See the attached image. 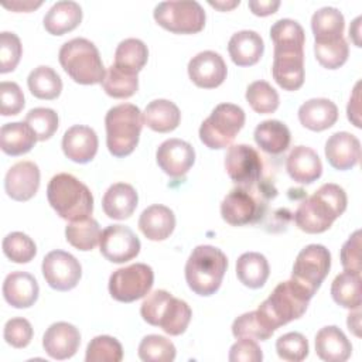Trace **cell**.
I'll return each instance as SVG.
<instances>
[{"label":"cell","instance_id":"cell-1","mask_svg":"<svg viewBox=\"0 0 362 362\" xmlns=\"http://www.w3.org/2000/svg\"><path fill=\"white\" fill-rule=\"evenodd\" d=\"M346 192L338 184L327 182L305 198L294 212V222L305 233H322L346 209Z\"/></svg>","mask_w":362,"mask_h":362},{"label":"cell","instance_id":"cell-2","mask_svg":"<svg viewBox=\"0 0 362 362\" xmlns=\"http://www.w3.org/2000/svg\"><path fill=\"white\" fill-rule=\"evenodd\" d=\"M311 298L313 294L308 290L290 279L279 283L256 311L264 325L274 332L279 327L300 318L305 313Z\"/></svg>","mask_w":362,"mask_h":362},{"label":"cell","instance_id":"cell-3","mask_svg":"<svg viewBox=\"0 0 362 362\" xmlns=\"http://www.w3.org/2000/svg\"><path fill=\"white\" fill-rule=\"evenodd\" d=\"M47 198L57 215L69 222L86 219L93 211L90 189L76 177L66 173L57 174L49 180Z\"/></svg>","mask_w":362,"mask_h":362},{"label":"cell","instance_id":"cell-4","mask_svg":"<svg viewBox=\"0 0 362 362\" xmlns=\"http://www.w3.org/2000/svg\"><path fill=\"white\" fill-rule=\"evenodd\" d=\"M228 269L225 253L211 245L197 246L185 263V280L188 287L198 296L215 294Z\"/></svg>","mask_w":362,"mask_h":362},{"label":"cell","instance_id":"cell-5","mask_svg":"<svg viewBox=\"0 0 362 362\" xmlns=\"http://www.w3.org/2000/svg\"><path fill=\"white\" fill-rule=\"evenodd\" d=\"M106 144L115 157H126L139 144L143 113L136 105L120 103L110 107L105 116Z\"/></svg>","mask_w":362,"mask_h":362},{"label":"cell","instance_id":"cell-6","mask_svg":"<svg viewBox=\"0 0 362 362\" xmlns=\"http://www.w3.org/2000/svg\"><path fill=\"white\" fill-rule=\"evenodd\" d=\"M140 314L146 322L160 327L165 334L173 337L184 334L192 317L189 305L165 290L150 293L141 303Z\"/></svg>","mask_w":362,"mask_h":362},{"label":"cell","instance_id":"cell-7","mask_svg":"<svg viewBox=\"0 0 362 362\" xmlns=\"http://www.w3.org/2000/svg\"><path fill=\"white\" fill-rule=\"evenodd\" d=\"M64 71L81 85L102 83L106 69L96 45L86 38L66 41L58 54Z\"/></svg>","mask_w":362,"mask_h":362},{"label":"cell","instance_id":"cell-8","mask_svg":"<svg viewBox=\"0 0 362 362\" xmlns=\"http://www.w3.org/2000/svg\"><path fill=\"white\" fill-rule=\"evenodd\" d=\"M245 119V112L240 106L221 103L215 106L211 115L202 122L199 127V139L208 148H226L243 127Z\"/></svg>","mask_w":362,"mask_h":362},{"label":"cell","instance_id":"cell-9","mask_svg":"<svg viewBox=\"0 0 362 362\" xmlns=\"http://www.w3.org/2000/svg\"><path fill=\"white\" fill-rule=\"evenodd\" d=\"M154 20L175 34H195L205 25V11L195 0L161 1L154 7Z\"/></svg>","mask_w":362,"mask_h":362},{"label":"cell","instance_id":"cell-10","mask_svg":"<svg viewBox=\"0 0 362 362\" xmlns=\"http://www.w3.org/2000/svg\"><path fill=\"white\" fill-rule=\"evenodd\" d=\"M304 42L279 41L274 44L272 74L284 90H297L304 83Z\"/></svg>","mask_w":362,"mask_h":362},{"label":"cell","instance_id":"cell-11","mask_svg":"<svg viewBox=\"0 0 362 362\" xmlns=\"http://www.w3.org/2000/svg\"><path fill=\"white\" fill-rule=\"evenodd\" d=\"M252 187H236L226 194L221 204V215L226 223L243 226L260 219L266 208V194L260 189L253 194Z\"/></svg>","mask_w":362,"mask_h":362},{"label":"cell","instance_id":"cell-12","mask_svg":"<svg viewBox=\"0 0 362 362\" xmlns=\"http://www.w3.org/2000/svg\"><path fill=\"white\" fill-rule=\"evenodd\" d=\"M154 272L148 264L134 263L115 270L109 277V293L120 303L143 298L153 287Z\"/></svg>","mask_w":362,"mask_h":362},{"label":"cell","instance_id":"cell-13","mask_svg":"<svg viewBox=\"0 0 362 362\" xmlns=\"http://www.w3.org/2000/svg\"><path fill=\"white\" fill-rule=\"evenodd\" d=\"M331 269V253L322 245H308L296 257L291 279L313 296L320 288Z\"/></svg>","mask_w":362,"mask_h":362},{"label":"cell","instance_id":"cell-14","mask_svg":"<svg viewBox=\"0 0 362 362\" xmlns=\"http://www.w3.org/2000/svg\"><path fill=\"white\" fill-rule=\"evenodd\" d=\"M225 170L238 187H252L260 180L262 157L249 144H235L226 151Z\"/></svg>","mask_w":362,"mask_h":362},{"label":"cell","instance_id":"cell-15","mask_svg":"<svg viewBox=\"0 0 362 362\" xmlns=\"http://www.w3.org/2000/svg\"><path fill=\"white\" fill-rule=\"evenodd\" d=\"M41 269L48 286L58 291L72 290L82 276L81 263L75 256L64 250H52L47 253Z\"/></svg>","mask_w":362,"mask_h":362},{"label":"cell","instance_id":"cell-16","mask_svg":"<svg viewBox=\"0 0 362 362\" xmlns=\"http://www.w3.org/2000/svg\"><path fill=\"white\" fill-rule=\"evenodd\" d=\"M140 246L136 233L124 225H109L99 240L102 256L112 263H124L134 259L140 252Z\"/></svg>","mask_w":362,"mask_h":362},{"label":"cell","instance_id":"cell-17","mask_svg":"<svg viewBox=\"0 0 362 362\" xmlns=\"http://www.w3.org/2000/svg\"><path fill=\"white\" fill-rule=\"evenodd\" d=\"M158 167L170 177H184L195 163L194 147L181 139H168L163 141L156 153Z\"/></svg>","mask_w":362,"mask_h":362},{"label":"cell","instance_id":"cell-18","mask_svg":"<svg viewBox=\"0 0 362 362\" xmlns=\"http://www.w3.org/2000/svg\"><path fill=\"white\" fill-rule=\"evenodd\" d=\"M228 68L223 58L215 51H202L188 62V76L199 88L214 89L226 79Z\"/></svg>","mask_w":362,"mask_h":362},{"label":"cell","instance_id":"cell-19","mask_svg":"<svg viewBox=\"0 0 362 362\" xmlns=\"http://www.w3.org/2000/svg\"><path fill=\"white\" fill-rule=\"evenodd\" d=\"M40 188V168L33 161H18L4 177V189L14 201L31 199Z\"/></svg>","mask_w":362,"mask_h":362},{"label":"cell","instance_id":"cell-20","mask_svg":"<svg viewBox=\"0 0 362 362\" xmlns=\"http://www.w3.org/2000/svg\"><path fill=\"white\" fill-rule=\"evenodd\" d=\"M81 344L78 328L69 322L59 321L49 325L42 337L44 351L54 359L62 361L74 356Z\"/></svg>","mask_w":362,"mask_h":362},{"label":"cell","instance_id":"cell-21","mask_svg":"<svg viewBox=\"0 0 362 362\" xmlns=\"http://www.w3.org/2000/svg\"><path fill=\"white\" fill-rule=\"evenodd\" d=\"M98 136L96 132L83 124H75L69 127L62 137V151L74 163L86 164L93 160L98 153Z\"/></svg>","mask_w":362,"mask_h":362},{"label":"cell","instance_id":"cell-22","mask_svg":"<svg viewBox=\"0 0 362 362\" xmlns=\"http://www.w3.org/2000/svg\"><path fill=\"white\" fill-rule=\"evenodd\" d=\"M325 157L335 170H349L359 163L361 143L352 133L337 132L325 143Z\"/></svg>","mask_w":362,"mask_h":362},{"label":"cell","instance_id":"cell-23","mask_svg":"<svg viewBox=\"0 0 362 362\" xmlns=\"http://www.w3.org/2000/svg\"><path fill=\"white\" fill-rule=\"evenodd\" d=\"M40 287L34 276L27 272H11L3 283V297L14 308H28L38 298Z\"/></svg>","mask_w":362,"mask_h":362},{"label":"cell","instance_id":"cell-24","mask_svg":"<svg viewBox=\"0 0 362 362\" xmlns=\"http://www.w3.org/2000/svg\"><path fill=\"white\" fill-rule=\"evenodd\" d=\"M291 180L298 184H311L322 174V164L318 154L305 146H296L286 161Z\"/></svg>","mask_w":362,"mask_h":362},{"label":"cell","instance_id":"cell-25","mask_svg":"<svg viewBox=\"0 0 362 362\" xmlns=\"http://www.w3.org/2000/svg\"><path fill=\"white\" fill-rule=\"evenodd\" d=\"M300 123L313 132L329 129L338 120L337 105L325 98H314L305 100L298 109Z\"/></svg>","mask_w":362,"mask_h":362},{"label":"cell","instance_id":"cell-26","mask_svg":"<svg viewBox=\"0 0 362 362\" xmlns=\"http://www.w3.org/2000/svg\"><path fill=\"white\" fill-rule=\"evenodd\" d=\"M139 197L133 185L127 182H116L107 188L102 199L103 212L116 221H123L132 216L137 208Z\"/></svg>","mask_w":362,"mask_h":362},{"label":"cell","instance_id":"cell-27","mask_svg":"<svg viewBox=\"0 0 362 362\" xmlns=\"http://www.w3.org/2000/svg\"><path fill=\"white\" fill-rule=\"evenodd\" d=\"M139 228L147 239L156 242L164 240L175 228V215L165 205H150L141 212L139 218Z\"/></svg>","mask_w":362,"mask_h":362},{"label":"cell","instance_id":"cell-28","mask_svg":"<svg viewBox=\"0 0 362 362\" xmlns=\"http://www.w3.org/2000/svg\"><path fill=\"white\" fill-rule=\"evenodd\" d=\"M315 352L325 362H344L352 354V345L335 325L321 328L315 335Z\"/></svg>","mask_w":362,"mask_h":362},{"label":"cell","instance_id":"cell-29","mask_svg":"<svg viewBox=\"0 0 362 362\" xmlns=\"http://www.w3.org/2000/svg\"><path fill=\"white\" fill-rule=\"evenodd\" d=\"M264 42L260 34L252 30L235 33L228 42V52L238 66L255 65L263 55Z\"/></svg>","mask_w":362,"mask_h":362},{"label":"cell","instance_id":"cell-30","mask_svg":"<svg viewBox=\"0 0 362 362\" xmlns=\"http://www.w3.org/2000/svg\"><path fill=\"white\" fill-rule=\"evenodd\" d=\"M82 21V8L76 1H57L44 17V28L52 35H64L75 30Z\"/></svg>","mask_w":362,"mask_h":362},{"label":"cell","instance_id":"cell-31","mask_svg":"<svg viewBox=\"0 0 362 362\" xmlns=\"http://www.w3.org/2000/svg\"><path fill=\"white\" fill-rule=\"evenodd\" d=\"M181 112L178 106L167 99L151 100L143 112V123L157 133H168L178 127Z\"/></svg>","mask_w":362,"mask_h":362},{"label":"cell","instance_id":"cell-32","mask_svg":"<svg viewBox=\"0 0 362 362\" xmlns=\"http://www.w3.org/2000/svg\"><path fill=\"white\" fill-rule=\"evenodd\" d=\"M256 144L269 154H280L290 146L291 134L288 127L280 120H264L259 123L253 133Z\"/></svg>","mask_w":362,"mask_h":362},{"label":"cell","instance_id":"cell-33","mask_svg":"<svg viewBox=\"0 0 362 362\" xmlns=\"http://www.w3.org/2000/svg\"><path fill=\"white\" fill-rule=\"evenodd\" d=\"M37 141L33 129L24 122L6 123L0 129V147L8 156H21L28 153Z\"/></svg>","mask_w":362,"mask_h":362},{"label":"cell","instance_id":"cell-34","mask_svg":"<svg viewBox=\"0 0 362 362\" xmlns=\"http://www.w3.org/2000/svg\"><path fill=\"white\" fill-rule=\"evenodd\" d=\"M269 274V262L262 253L246 252L236 260V276L239 281L249 288L263 287Z\"/></svg>","mask_w":362,"mask_h":362},{"label":"cell","instance_id":"cell-35","mask_svg":"<svg viewBox=\"0 0 362 362\" xmlns=\"http://www.w3.org/2000/svg\"><path fill=\"white\" fill-rule=\"evenodd\" d=\"M311 28L315 42L334 41L344 37L345 18L335 7H321L311 17Z\"/></svg>","mask_w":362,"mask_h":362},{"label":"cell","instance_id":"cell-36","mask_svg":"<svg viewBox=\"0 0 362 362\" xmlns=\"http://www.w3.org/2000/svg\"><path fill=\"white\" fill-rule=\"evenodd\" d=\"M147 45L139 38H126L116 48L113 65L127 74L137 75L147 64Z\"/></svg>","mask_w":362,"mask_h":362},{"label":"cell","instance_id":"cell-37","mask_svg":"<svg viewBox=\"0 0 362 362\" xmlns=\"http://www.w3.org/2000/svg\"><path fill=\"white\" fill-rule=\"evenodd\" d=\"M334 301L348 310L361 308V273L344 270L331 284Z\"/></svg>","mask_w":362,"mask_h":362},{"label":"cell","instance_id":"cell-38","mask_svg":"<svg viewBox=\"0 0 362 362\" xmlns=\"http://www.w3.org/2000/svg\"><path fill=\"white\" fill-rule=\"evenodd\" d=\"M27 85L35 98L45 100L57 99L62 90L61 76L47 65L34 68L27 78Z\"/></svg>","mask_w":362,"mask_h":362},{"label":"cell","instance_id":"cell-39","mask_svg":"<svg viewBox=\"0 0 362 362\" xmlns=\"http://www.w3.org/2000/svg\"><path fill=\"white\" fill-rule=\"evenodd\" d=\"M100 235L99 223L92 216L69 222L65 228V238L68 243L82 252L92 250L99 243Z\"/></svg>","mask_w":362,"mask_h":362},{"label":"cell","instance_id":"cell-40","mask_svg":"<svg viewBox=\"0 0 362 362\" xmlns=\"http://www.w3.org/2000/svg\"><path fill=\"white\" fill-rule=\"evenodd\" d=\"M102 88L106 95L115 99H126L133 96L139 89V78L134 74H127L113 64L106 69L102 81Z\"/></svg>","mask_w":362,"mask_h":362},{"label":"cell","instance_id":"cell-41","mask_svg":"<svg viewBox=\"0 0 362 362\" xmlns=\"http://www.w3.org/2000/svg\"><path fill=\"white\" fill-rule=\"evenodd\" d=\"M246 100L260 115L273 113L280 103L277 90L266 81H255L246 89Z\"/></svg>","mask_w":362,"mask_h":362},{"label":"cell","instance_id":"cell-42","mask_svg":"<svg viewBox=\"0 0 362 362\" xmlns=\"http://www.w3.org/2000/svg\"><path fill=\"white\" fill-rule=\"evenodd\" d=\"M139 358L144 362H171L175 359V346L168 338L151 334L141 339Z\"/></svg>","mask_w":362,"mask_h":362},{"label":"cell","instance_id":"cell-43","mask_svg":"<svg viewBox=\"0 0 362 362\" xmlns=\"http://www.w3.org/2000/svg\"><path fill=\"white\" fill-rule=\"evenodd\" d=\"M123 358L122 344L109 335H98L88 344L86 362H120Z\"/></svg>","mask_w":362,"mask_h":362},{"label":"cell","instance_id":"cell-44","mask_svg":"<svg viewBox=\"0 0 362 362\" xmlns=\"http://www.w3.org/2000/svg\"><path fill=\"white\" fill-rule=\"evenodd\" d=\"M314 54L320 65L327 69H338L342 66L349 55V47L344 37L327 41V42H315L314 44Z\"/></svg>","mask_w":362,"mask_h":362},{"label":"cell","instance_id":"cell-45","mask_svg":"<svg viewBox=\"0 0 362 362\" xmlns=\"http://www.w3.org/2000/svg\"><path fill=\"white\" fill-rule=\"evenodd\" d=\"M3 253L14 263H28L37 255L34 240L23 232H11L3 239Z\"/></svg>","mask_w":362,"mask_h":362},{"label":"cell","instance_id":"cell-46","mask_svg":"<svg viewBox=\"0 0 362 362\" xmlns=\"http://www.w3.org/2000/svg\"><path fill=\"white\" fill-rule=\"evenodd\" d=\"M232 334L235 338H250L266 341L273 335V331L269 329L262 321L257 311H250L239 315L232 324Z\"/></svg>","mask_w":362,"mask_h":362},{"label":"cell","instance_id":"cell-47","mask_svg":"<svg viewBox=\"0 0 362 362\" xmlns=\"http://www.w3.org/2000/svg\"><path fill=\"white\" fill-rule=\"evenodd\" d=\"M24 122L33 129L37 140L44 141L54 136L58 129V115L49 107H34L27 115Z\"/></svg>","mask_w":362,"mask_h":362},{"label":"cell","instance_id":"cell-48","mask_svg":"<svg viewBox=\"0 0 362 362\" xmlns=\"http://www.w3.org/2000/svg\"><path fill=\"white\" fill-rule=\"evenodd\" d=\"M276 351L283 361L300 362L308 355V341L300 332H287L276 341Z\"/></svg>","mask_w":362,"mask_h":362},{"label":"cell","instance_id":"cell-49","mask_svg":"<svg viewBox=\"0 0 362 362\" xmlns=\"http://www.w3.org/2000/svg\"><path fill=\"white\" fill-rule=\"evenodd\" d=\"M21 41L17 34L3 31L0 34V72L7 74L16 69L21 58Z\"/></svg>","mask_w":362,"mask_h":362},{"label":"cell","instance_id":"cell-50","mask_svg":"<svg viewBox=\"0 0 362 362\" xmlns=\"http://www.w3.org/2000/svg\"><path fill=\"white\" fill-rule=\"evenodd\" d=\"M3 337L14 348H25L33 339V327L28 320L16 317L6 322Z\"/></svg>","mask_w":362,"mask_h":362},{"label":"cell","instance_id":"cell-51","mask_svg":"<svg viewBox=\"0 0 362 362\" xmlns=\"http://www.w3.org/2000/svg\"><path fill=\"white\" fill-rule=\"evenodd\" d=\"M24 93L16 82L3 81L0 83V112L3 116L18 115L24 107Z\"/></svg>","mask_w":362,"mask_h":362},{"label":"cell","instance_id":"cell-52","mask_svg":"<svg viewBox=\"0 0 362 362\" xmlns=\"http://www.w3.org/2000/svg\"><path fill=\"white\" fill-rule=\"evenodd\" d=\"M341 264L344 270L361 273V230H355L341 249Z\"/></svg>","mask_w":362,"mask_h":362},{"label":"cell","instance_id":"cell-53","mask_svg":"<svg viewBox=\"0 0 362 362\" xmlns=\"http://www.w3.org/2000/svg\"><path fill=\"white\" fill-rule=\"evenodd\" d=\"M228 359L230 362H260L263 359V352L255 339L238 338L230 346Z\"/></svg>","mask_w":362,"mask_h":362},{"label":"cell","instance_id":"cell-54","mask_svg":"<svg viewBox=\"0 0 362 362\" xmlns=\"http://www.w3.org/2000/svg\"><path fill=\"white\" fill-rule=\"evenodd\" d=\"M359 88H361V81L356 82L354 92L349 98L348 102V107H346V115L349 122H352V124L355 127H361V93H359Z\"/></svg>","mask_w":362,"mask_h":362},{"label":"cell","instance_id":"cell-55","mask_svg":"<svg viewBox=\"0 0 362 362\" xmlns=\"http://www.w3.org/2000/svg\"><path fill=\"white\" fill-rule=\"evenodd\" d=\"M280 7L279 0H250L249 1V8L255 16H270L277 11Z\"/></svg>","mask_w":362,"mask_h":362},{"label":"cell","instance_id":"cell-56","mask_svg":"<svg viewBox=\"0 0 362 362\" xmlns=\"http://www.w3.org/2000/svg\"><path fill=\"white\" fill-rule=\"evenodd\" d=\"M42 4V1H20V0H16V1H11V3H7L4 1L3 3V7L6 8H10L13 11H31L37 7H40Z\"/></svg>","mask_w":362,"mask_h":362},{"label":"cell","instance_id":"cell-57","mask_svg":"<svg viewBox=\"0 0 362 362\" xmlns=\"http://www.w3.org/2000/svg\"><path fill=\"white\" fill-rule=\"evenodd\" d=\"M346 324H348L349 331H352L356 337L361 335V311H359V308H355V311L348 315Z\"/></svg>","mask_w":362,"mask_h":362},{"label":"cell","instance_id":"cell-58","mask_svg":"<svg viewBox=\"0 0 362 362\" xmlns=\"http://www.w3.org/2000/svg\"><path fill=\"white\" fill-rule=\"evenodd\" d=\"M361 20H362V17H361V16H359V17H356V18L354 20L352 25L349 27V37L354 40V44H355L356 47H361V41H359V33H361L359 27H361Z\"/></svg>","mask_w":362,"mask_h":362},{"label":"cell","instance_id":"cell-59","mask_svg":"<svg viewBox=\"0 0 362 362\" xmlns=\"http://www.w3.org/2000/svg\"><path fill=\"white\" fill-rule=\"evenodd\" d=\"M239 0H235V1H209V4L221 11H228V10H232L233 7L239 6Z\"/></svg>","mask_w":362,"mask_h":362}]
</instances>
